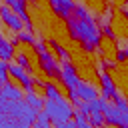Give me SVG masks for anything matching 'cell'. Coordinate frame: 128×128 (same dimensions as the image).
<instances>
[{
	"label": "cell",
	"mask_w": 128,
	"mask_h": 128,
	"mask_svg": "<svg viewBox=\"0 0 128 128\" xmlns=\"http://www.w3.org/2000/svg\"><path fill=\"white\" fill-rule=\"evenodd\" d=\"M4 4H8V8L24 22V26L30 28V18H28V12H26V4L24 0H4Z\"/></svg>",
	"instance_id": "8fae6325"
},
{
	"label": "cell",
	"mask_w": 128,
	"mask_h": 128,
	"mask_svg": "<svg viewBox=\"0 0 128 128\" xmlns=\"http://www.w3.org/2000/svg\"><path fill=\"white\" fill-rule=\"evenodd\" d=\"M100 76H102V80H100V82H102V96H100V98H104V100H112V98L118 94V92H116V86H114L110 74L104 72V74H100Z\"/></svg>",
	"instance_id": "7c38bea8"
},
{
	"label": "cell",
	"mask_w": 128,
	"mask_h": 128,
	"mask_svg": "<svg viewBox=\"0 0 128 128\" xmlns=\"http://www.w3.org/2000/svg\"><path fill=\"white\" fill-rule=\"evenodd\" d=\"M126 128H128V122H126Z\"/></svg>",
	"instance_id": "d6a6232c"
},
{
	"label": "cell",
	"mask_w": 128,
	"mask_h": 128,
	"mask_svg": "<svg viewBox=\"0 0 128 128\" xmlns=\"http://www.w3.org/2000/svg\"><path fill=\"white\" fill-rule=\"evenodd\" d=\"M0 40H4V36H2V34H0Z\"/></svg>",
	"instance_id": "1f68e13d"
},
{
	"label": "cell",
	"mask_w": 128,
	"mask_h": 128,
	"mask_svg": "<svg viewBox=\"0 0 128 128\" xmlns=\"http://www.w3.org/2000/svg\"><path fill=\"white\" fill-rule=\"evenodd\" d=\"M6 118H8V116H6L4 112H0V122H2V120H6Z\"/></svg>",
	"instance_id": "f546056e"
},
{
	"label": "cell",
	"mask_w": 128,
	"mask_h": 128,
	"mask_svg": "<svg viewBox=\"0 0 128 128\" xmlns=\"http://www.w3.org/2000/svg\"><path fill=\"white\" fill-rule=\"evenodd\" d=\"M66 26H68V32L74 40H78L84 50H94L98 44H100V26L94 22V18H84V20H78V18H68L66 20Z\"/></svg>",
	"instance_id": "6da1fadb"
},
{
	"label": "cell",
	"mask_w": 128,
	"mask_h": 128,
	"mask_svg": "<svg viewBox=\"0 0 128 128\" xmlns=\"http://www.w3.org/2000/svg\"><path fill=\"white\" fill-rule=\"evenodd\" d=\"M16 64H20L22 68H26V70H28L30 60H28V56H26V54H16Z\"/></svg>",
	"instance_id": "603a6c76"
},
{
	"label": "cell",
	"mask_w": 128,
	"mask_h": 128,
	"mask_svg": "<svg viewBox=\"0 0 128 128\" xmlns=\"http://www.w3.org/2000/svg\"><path fill=\"white\" fill-rule=\"evenodd\" d=\"M102 32L108 36V38H112L114 40V32H112V28H110V24H106V26H102Z\"/></svg>",
	"instance_id": "484cf974"
},
{
	"label": "cell",
	"mask_w": 128,
	"mask_h": 128,
	"mask_svg": "<svg viewBox=\"0 0 128 128\" xmlns=\"http://www.w3.org/2000/svg\"><path fill=\"white\" fill-rule=\"evenodd\" d=\"M74 98H78L82 102H90V100H96L98 98V92H96L94 86H90V84H86V82L80 80L78 86L74 90H70V100H74Z\"/></svg>",
	"instance_id": "3957f363"
},
{
	"label": "cell",
	"mask_w": 128,
	"mask_h": 128,
	"mask_svg": "<svg viewBox=\"0 0 128 128\" xmlns=\"http://www.w3.org/2000/svg\"><path fill=\"white\" fill-rule=\"evenodd\" d=\"M54 50H56L58 58L62 60V64H70V54H68V50H66V48H62L60 44H54Z\"/></svg>",
	"instance_id": "ffe728a7"
},
{
	"label": "cell",
	"mask_w": 128,
	"mask_h": 128,
	"mask_svg": "<svg viewBox=\"0 0 128 128\" xmlns=\"http://www.w3.org/2000/svg\"><path fill=\"white\" fill-rule=\"evenodd\" d=\"M44 114L50 118V122L54 124H60V122H66L74 116V108L68 100L64 98H56V100H44Z\"/></svg>",
	"instance_id": "7a4b0ae2"
},
{
	"label": "cell",
	"mask_w": 128,
	"mask_h": 128,
	"mask_svg": "<svg viewBox=\"0 0 128 128\" xmlns=\"http://www.w3.org/2000/svg\"><path fill=\"white\" fill-rule=\"evenodd\" d=\"M8 76H10V78H16V80L22 84V88H24V90H32L30 76H28L26 68H22L20 64H16V62H10V64H8Z\"/></svg>",
	"instance_id": "52a82bcc"
},
{
	"label": "cell",
	"mask_w": 128,
	"mask_h": 128,
	"mask_svg": "<svg viewBox=\"0 0 128 128\" xmlns=\"http://www.w3.org/2000/svg\"><path fill=\"white\" fill-rule=\"evenodd\" d=\"M0 4H2V0H0Z\"/></svg>",
	"instance_id": "836d02e7"
},
{
	"label": "cell",
	"mask_w": 128,
	"mask_h": 128,
	"mask_svg": "<svg viewBox=\"0 0 128 128\" xmlns=\"http://www.w3.org/2000/svg\"><path fill=\"white\" fill-rule=\"evenodd\" d=\"M102 116H104V124H112V126H122L124 124V116L122 112L108 100H104V106H102Z\"/></svg>",
	"instance_id": "277c9868"
},
{
	"label": "cell",
	"mask_w": 128,
	"mask_h": 128,
	"mask_svg": "<svg viewBox=\"0 0 128 128\" xmlns=\"http://www.w3.org/2000/svg\"><path fill=\"white\" fill-rule=\"evenodd\" d=\"M16 126H18V122L12 120V118H6V120L0 122V128H16Z\"/></svg>",
	"instance_id": "cb8c5ba5"
},
{
	"label": "cell",
	"mask_w": 128,
	"mask_h": 128,
	"mask_svg": "<svg viewBox=\"0 0 128 128\" xmlns=\"http://www.w3.org/2000/svg\"><path fill=\"white\" fill-rule=\"evenodd\" d=\"M0 100H8V102H18V100H24V92L22 88L6 82L0 86Z\"/></svg>",
	"instance_id": "ba28073f"
},
{
	"label": "cell",
	"mask_w": 128,
	"mask_h": 128,
	"mask_svg": "<svg viewBox=\"0 0 128 128\" xmlns=\"http://www.w3.org/2000/svg\"><path fill=\"white\" fill-rule=\"evenodd\" d=\"M24 102H26L30 108H34L36 112H40V110L44 108V98L38 96L34 88H32V90H26V94H24Z\"/></svg>",
	"instance_id": "4fadbf2b"
},
{
	"label": "cell",
	"mask_w": 128,
	"mask_h": 128,
	"mask_svg": "<svg viewBox=\"0 0 128 128\" xmlns=\"http://www.w3.org/2000/svg\"><path fill=\"white\" fill-rule=\"evenodd\" d=\"M48 2H50L52 10H54L60 18H64V20L70 18V14H72V10H74V6H76L74 0H48Z\"/></svg>",
	"instance_id": "30bf717a"
},
{
	"label": "cell",
	"mask_w": 128,
	"mask_h": 128,
	"mask_svg": "<svg viewBox=\"0 0 128 128\" xmlns=\"http://www.w3.org/2000/svg\"><path fill=\"white\" fill-rule=\"evenodd\" d=\"M74 18H78V20H84V18H90V14H88V10L82 6V4H76L74 6Z\"/></svg>",
	"instance_id": "44dd1931"
},
{
	"label": "cell",
	"mask_w": 128,
	"mask_h": 128,
	"mask_svg": "<svg viewBox=\"0 0 128 128\" xmlns=\"http://www.w3.org/2000/svg\"><path fill=\"white\" fill-rule=\"evenodd\" d=\"M14 58V44L10 40H0V60L2 62H10Z\"/></svg>",
	"instance_id": "5bb4252c"
},
{
	"label": "cell",
	"mask_w": 128,
	"mask_h": 128,
	"mask_svg": "<svg viewBox=\"0 0 128 128\" xmlns=\"http://www.w3.org/2000/svg\"><path fill=\"white\" fill-rule=\"evenodd\" d=\"M0 18H2V22H4L10 30H14L16 34L24 28V22H22V20L8 8V4H0Z\"/></svg>",
	"instance_id": "5b68a950"
},
{
	"label": "cell",
	"mask_w": 128,
	"mask_h": 128,
	"mask_svg": "<svg viewBox=\"0 0 128 128\" xmlns=\"http://www.w3.org/2000/svg\"><path fill=\"white\" fill-rule=\"evenodd\" d=\"M0 86H2V82H0Z\"/></svg>",
	"instance_id": "e575fe53"
},
{
	"label": "cell",
	"mask_w": 128,
	"mask_h": 128,
	"mask_svg": "<svg viewBox=\"0 0 128 128\" xmlns=\"http://www.w3.org/2000/svg\"><path fill=\"white\" fill-rule=\"evenodd\" d=\"M118 128H126V124H122V126H118Z\"/></svg>",
	"instance_id": "4dcf8cb0"
},
{
	"label": "cell",
	"mask_w": 128,
	"mask_h": 128,
	"mask_svg": "<svg viewBox=\"0 0 128 128\" xmlns=\"http://www.w3.org/2000/svg\"><path fill=\"white\" fill-rule=\"evenodd\" d=\"M120 50H126L128 52V38H122L120 40Z\"/></svg>",
	"instance_id": "83f0119b"
},
{
	"label": "cell",
	"mask_w": 128,
	"mask_h": 128,
	"mask_svg": "<svg viewBox=\"0 0 128 128\" xmlns=\"http://www.w3.org/2000/svg\"><path fill=\"white\" fill-rule=\"evenodd\" d=\"M32 128H50V118H48L44 112H38L36 122L32 124Z\"/></svg>",
	"instance_id": "e0dca14e"
},
{
	"label": "cell",
	"mask_w": 128,
	"mask_h": 128,
	"mask_svg": "<svg viewBox=\"0 0 128 128\" xmlns=\"http://www.w3.org/2000/svg\"><path fill=\"white\" fill-rule=\"evenodd\" d=\"M8 78H10V76H8V64L0 60V82H2V84H6V82H8Z\"/></svg>",
	"instance_id": "7402d4cb"
},
{
	"label": "cell",
	"mask_w": 128,
	"mask_h": 128,
	"mask_svg": "<svg viewBox=\"0 0 128 128\" xmlns=\"http://www.w3.org/2000/svg\"><path fill=\"white\" fill-rule=\"evenodd\" d=\"M58 76H60L62 84L68 88V92H70V90H74V88L78 86V82H80V78H78V74H76V68H74L72 64H62V68H60Z\"/></svg>",
	"instance_id": "8992f818"
},
{
	"label": "cell",
	"mask_w": 128,
	"mask_h": 128,
	"mask_svg": "<svg viewBox=\"0 0 128 128\" xmlns=\"http://www.w3.org/2000/svg\"><path fill=\"white\" fill-rule=\"evenodd\" d=\"M38 60H40V68L48 74V76H56L58 72H60V68H58V62H56V58L52 56V54H48L46 50L44 52H40L38 54Z\"/></svg>",
	"instance_id": "9c48e42d"
},
{
	"label": "cell",
	"mask_w": 128,
	"mask_h": 128,
	"mask_svg": "<svg viewBox=\"0 0 128 128\" xmlns=\"http://www.w3.org/2000/svg\"><path fill=\"white\" fill-rule=\"evenodd\" d=\"M122 12H124V16L128 18V4H124V6H122Z\"/></svg>",
	"instance_id": "f1b7e54d"
},
{
	"label": "cell",
	"mask_w": 128,
	"mask_h": 128,
	"mask_svg": "<svg viewBox=\"0 0 128 128\" xmlns=\"http://www.w3.org/2000/svg\"><path fill=\"white\" fill-rule=\"evenodd\" d=\"M74 126H76V128H92L90 122H88V118L82 116L80 112H74Z\"/></svg>",
	"instance_id": "d6986e66"
},
{
	"label": "cell",
	"mask_w": 128,
	"mask_h": 128,
	"mask_svg": "<svg viewBox=\"0 0 128 128\" xmlns=\"http://www.w3.org/2000/svg\"><path fill=\"white\" fill-rule=\"evenodd\" d=\"M116 60H118V62H126V60H128V52H126V50H118Z\"/></svg>",
	"instance_id": "d4e9b609"
},
{
	"label": "cell",
	"mask_w": 128,
	"mask_h": 128,
	"mask_svg": "<svg viewBox=\"0 0 128 128\" xmlns=\"http://www.w3.org/2000/svg\"><path fill=\"white\" fill-rule=\"evenodd\" d=\"M56 128H76V126H74V122H72V120H66V122L56 124Z\"/></svg>",
	"instance_id": "4316f807"
},
{
	"label": "cell",
	"mask_w": 128,
	"mask_h": 128,
	"mask_svg": "<svg viewBox=\"0 0 128 128\" xmlns=\"http://www.w3.org/2000/svg\"><path fill=\"white\" fill-rule=\"evenodd\" d=\"M44 94H46V98L48 100H56V98H62V94H60V90L52 84V82H46L44 84Z\"/></svg>",
	"instance_id": "9a60e30c"
},
{
	"label": "cell",
	"mask_w": 128,
	"mask_h": 128,
	"mask_svg": "<svg viewBox=\"0 0 128 128\" xmlns=\"http://www.w3.org/2000/svg\"><path fill=\"white\" fill-rule=\"evenodd\" d=\"M86 118H88V122H90V126H92V128H94V126L98 128V126H102V124H104V116H102V112H92V114H88Z\"/></svg>",
	"instance_id": "ac0fdd59"
},
{
	"label": "cell",
	"mask_w": 128,
	"mask_h": 128,
	"mask_svg": "<svg viewBox=\"0 0 128 128\" xmlns=\"http://www.w3.org/2000/svg\"><path fill=\"white\" fill-rule=\"evenodd\" d=\"M16 38H18V42H24V44H30V46L36 44V36L32 32H28V30H20L16 34Z\"/></svg>",
	"instance_id": "2e32d148"
}]
</instances>
